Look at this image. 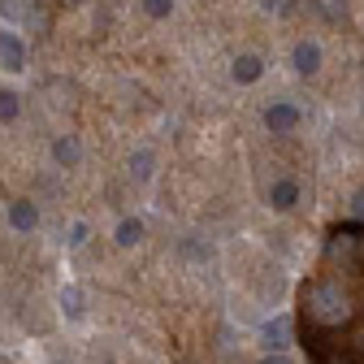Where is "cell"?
Wrapping results in <instances>:
<instances>
[{
	"instance_id": "6da1fadb",
	"label": "cell",
	"mask_w": 364,
	"mask_h": 364,
	"mask_svg": "<svg viewBox=\"0 0 364 364\" xmlns=\"http://www.w3.org/2000/svg\"><path fill=\"white\" fill-rule=\"evenodd\" d=\"M304 308H308L312 321L326 326V330L351 321V295H347V287L334 282V278H316L312 287H304Z\"/></svg>"
},
{
	"instance_id": "7a4b0ae2",
	"label": "cell",
	"mask_w": 364,
	"mask_h": 364,
	"mask_svg": "<svg viewBox=\"0 0 364 364\" xmlns=\"http://www.w3.org/2000/svg\"><path fill=\"white\" fill-rule=\"evenodd\" d=\"M299 122H304V109L291 105V100H273V105L264 109V130H269V134H295Z\"/></svg>"
},
{
	"instance_id": "3957f363",
	"label": "cell",
	"mask_w": 364,
	"mask_h": 364,
	"mask_svg": "<svg viewBox=\"0 0 364 364\" xmlns=\"http://www.w3.org/2000/svg\"><path fill=\"white\" fill-rule=\"evenodd\" d=\"M364 252V230H355V225H347V230H334L330 243H326V256L330 260H343V264H355Z\"/></svg>"
},
{
	"instance_id": "277c9868",
	"label": "cell",
	"mask_w": 364,
	"mask_h": 364,
	"mask_svg": "<svg viewBox=\"0 0 364 364\" xmlns=\"http://www.w3.org/2000/svg\"><path fill=\"white\" fill-rule=\"evenodd\" d=\"M321 61H326V53H321V43H316V39H299L295 48H291V65H295V74H304V78L321 74Z\"/></svg>"
},
{
	"instance_id": "5b68a950",
	"label": "cell",
	"mask_w": 364,
	"mask_h": 364,
	"mask_svg": "<svg viewBox=\"0 0 364 364\" xmlns=\"http://www.w3.org/2000/svg\"><path fill=\"white\" fill-rule=\"evenodd\" d=\"M299 196H304V187H299L295 178H273L264 200H269V208H273V213H291V208L299 204Z\"/></svg>"
},
{
	"instance_id": "8992f818",
	"label": "cell",
	"mask_w": 364,
	"mask_h": 364,
	"mask_svg": "<svg viewBox=\"0 0 364 364\" xmlns=\"http://www.w3.org/2000/svg\"><path fill=\"white\" fill-rule=\"evenodd\" d=\"M230 78H235L239 87L260 82V78H264V57H260V53H239V57L230 61Z\"/></svg>"
},
{
	"instance_id": "52a82bcc",
	"label": "cell",
	"mask_w": 364,
	"mask_h": 364,
	"mask_svg": "<svg viewBox=\"0 0 364 364\" xmlns=\"http://www.w3.org/2000/svg\"><path fill=\"white\" fill-rule=\"evenodd\" d=\"M0 70H9V74L26 70V43L14 31H0Z\"/></svg>"
},
{
	"instance_id": "ba28073f",
	"label": "cell",
	"mask_w": 364,
	"mask_h": 364,
	"mask_svg": "<svg viewBox=\"0 0 364 364\" xmlns=\"http://www.w3.org/2000/svg\"><path fill=\"white\" fill-rule=\"evenodd\" d=\"M53 161H57L61 169H74V165L82 161V144H78V134H57V139H53Z\"/></svg>"
},
{
	"instance_id": "9c48e42d",
	"label": "cell",
	"mask_w": 364,
	"mask_h": 364,
	"mask_svg": "<svg viewBox=\"0 0 364 364\" xmlns=\"http://www.w3.org/2000/svg\"><path fill=\"white\" fill-rule=\"evenodd\" d=\"M9 225H14L18 235H31L35 225H39V208H35L31 200H14V204H9Z\"/></svg>"
},
{
	"instance_id": "30bf717a",
	"label": "cell",
	"mask_w": 364,
	"mask_h": 364,
	"mask_svg": "<svg viewBox=\"0 0 364 364\" xmlns=\"http://www.w3.org/2000/svg\"><path fill=\"white\" fill-rule=\"evenodd\" d=\"M264 343H269V351L287 355V347H291V321H287V316H278V321L264 326Z\"/></svg>"
},
{
	"instance_id": "8fae6325",
	"label": "cell",
	"mask_w": 364,
	"mask_h": 364,
	"mask_svg": "<svg viewBox=\"0 0 364 364\" xmlns=\"http://www.w3.org/2000/svg\"><path fill=\"white\" fill-rule=\"evenodd\" d=\"M152 169H156V152H152V148H134V152H130V178L148 182Z\"/></svg>"
},
{
	"instance_id": "7c38bea8",
	"label": "cell",
	"mask_w": 364,
	"mask_h": 364,
	"mask_svg": "<svg viewBox=\"0 0 364 364\" xmlns=\"http://www.w3.org/2000/svg\"><path fill=\"white\" fill-rule=\"evenodd\" d=\"M113 239H117V247H134V243L144 239V221L139 217H122L117 230H113Z\"/></svg>"
},
{
	"instance_id": "4fadbf2b",
	"label": "cell",
	"mask_w": 364,
	"mask_h": 364,
	"mask_svg": "<svg viewBox=\"0 0 364 364\" xmlns=\"http://www.w3.org/2000/svg\"><path fill=\"white\" fill-rule=\"evenodd\" d=\"M312 5H316V14H321L326 22H347V0H312Z\"/></svg>"
},
{
	"instance_id": "5bb4252c",
	"label": "cell",
	"mask_w": 364,
	"mask_h": 364,
	"mask_svg": "<svg viewBox=\"0 0 364 364\" xmlns=\"http://www.w3.org/2000/svg\"><path fill=\"white\" fill-rule=\"evenodd\" d=\"M61 312H65V316H74V321L87 312V308H82V291H78V287H61Z\"/></svg>"
},
{
	"instance_id": "9a60e30c",
	"label": "cell",
	"mask_w": 364,
	"mask_h": 364,
	"mask_svg": "<svg viewBox=\"0 0 364 364\" xmlns=\"http://www.w3.org/2000/svg\"><path fill=\"white\" fill-rule=\"evenodd\" d=\"M18 113H22L18 91H0V122H18Z\"/></svg>"
},
{
	"instance_id": "2e32d148",
	"label": "cell",
	"mask_w": 364,
	"mask_h": 364,
	"mask_svg": "<svg viewBox=\"0 0 364 364\" xmlns=\"http://www.w3.org/2000/svg\"><path fill=\"white\" fill-rule=\"evenodd\" d=\"M178 252L187 256V260H208V256H213V247H208V243H200V239H182V243H178Z\"/></svg>"
},
{
	"instance_id": "e0dca14e",
	"label": "cell",
	"mask_w": 364,
	"mask_h": 364,
	"mask_svg": "<svg viewBox=\"0 0 364 364\" xmlns=\"http://www.w3.org/2000/svg\"><path fill=\"white\" fill-rule=\"evenodd\" d=\"M144 14L148 18H169L173 14V0H144Z\"/></svg>"
},
{
	"instance_id": "ac0fdd59",
	"label": "cell",
	"mask_w": 364,
	"mask_h": 364,
	"mask_svg": "<svg viewBox=\"0 0 364 364\" xmlns=\"http://www.w3.org/2000/svg\"><path fill=\"white\" fill-rule=\"evenodd\" d=\"M0 14H5V18H26L31 5H26V0H0Z\"/></svg>"
},
{
	"instance_id": "d6986e66",
	"label": "cell",
	"mask_w": 364,
	"mask_h": 364,
	"mask_svg": "<svg viewBox=\"0 0 364 364\" xmlns=\"http://www.w3.org/2000/svg\"><path fill=\"white\" fill-rule=\"evenodd\" d=\"M87 235H91V225H87V221H74V225H70V247H82Z\"/></svg>"
},
{
	"instance_id": "ffe728a7",
	"label": "cell",
	"mask_w": 364,
	"mask_h": 364,
	"mask_svg": "<svg viewBox=\"0 0 364 364\" xmlns=\"http://www.w3.org/2000/svg\"><path fill=\"white\" fill-rule=\"evenodd\" d=\"M260 9H264V14H287L291 0H260Z\"/></svg>"
},
{
	"instance_id": "44dd1931",
	"label": "cell",
	"mask_w": 364,
	"mask_h": 364,
	"mask_svg": "<svg viewBox=\"0 0 364 364\" xmlns=\"http://www.w3.org/2000/svg\"><path fill=\"white\" fill-rule=\"evenodd\" d=\"M351 217H355V221H364V187L351 196Z\"/></svg>"
},
{
	"instance_id": "7402d4cb",
	"label": "cell",
	"mask_w": 364,
	"mask_h": 364,
	"mask_svg": "<svg viewBox=\"0 0 364 364\" xmlns=\"http://www.w3.org/2000/svg\"><path fill=\"white\" fill-rule=\"evenodd\" d=\"M260 364H291V360H287V355H278V351H269V355H264Z\"/></svg>"
}]
</instances>
